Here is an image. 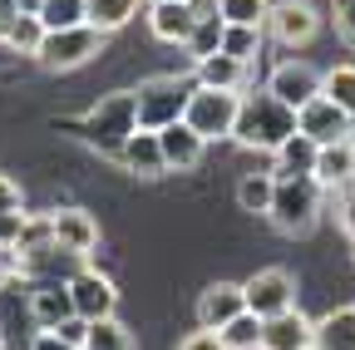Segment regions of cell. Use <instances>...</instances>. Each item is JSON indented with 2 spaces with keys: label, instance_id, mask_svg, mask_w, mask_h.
Wrapping results in <instances>:
<instances>
[{
  "label": "cell",
  "instance_id": "cell-1",
  "mask_svg": "<svg viewBox=\"0 0 355 350\" xmlns=\"http://www.w3.org/2000/svg\"><path fill=\"white\" fill-rule=\"evenodd\" d=\"M296 134V109H286L282 99L272 94H247L242 109H237V123H232V139L242 148H261V153H277L286 139Z\"/></svg>",
  "mask_w": 355,
  "mask_h": 350
},
{
  "label": "cell",
  "instance_id": "cell-2",
  "mask_svg": "<svg viewBox=\"0 0 355 350\" xmlns=\"http://www.w3.org/2000/svg\"><path fill=\"white\" fill-rule=\"evenodd\" d=\"M133 134H139V99H133V89H119V94L99 99L94 109L79 119V139L89 148L109 153V158H119Z\"/></svg>",
  "mask_w": 355,
  "mask_h": 350
},
{
  "label": "cell",
  "instance_id": "cell-3",
  "mask_svg": "<svg viewBox=\"0 0 355 350\" xmlns=\"http://www.w3.org/2000/svg\"><path fill=\"white\" fill-rule=\"evenodd\" d=\"M188 94H193V84L178 79V74H158V79L139 84V89H133V99H139V128L158 134V128H168V123H183Z\"/></svg>",
  "mask_w": 355,
  "mask_h": 350
},
{
  "label": "cell",
  "instance_id": "cell-4",
  "mask_svg": "<svg viewBox=\"0 0 355 350\" xmlns=\"http://www.w3.org/2000/svg\"><path fill=\"white\" fill-rule=\"evenodd\" d=\"M272 222L282 232H311L321 217V183L316 178H277V193H272Z\"/></svg>",
  "mask_w": 355,
  "mask_h": 350
},
{
  "label": "cell",
  "instance_id": "cell-5",
  "mask_svg": "<svg viewBox=\"0 0 355 350\" xmlns=\"http://www.w3.org/2000/svg\"><path fill=\"white\" fill-rule=\"evenodd\" d=\"M237 109H242V94H227V89H202V84H193L188 109H183V123L193 128L202 143H207V139H232Z\"/></svg>",
  "mask_w": 355,
  "mask_h": 350
},
{
  "label": "cell",
  "instance_id": "cell-6",
  "mask_svg": "<svg viewBox=\"0 0 355 350\" xmlns=\"http://www.w3.org/2000/svg\"><path fill=\"white\" fill-rule=\"evenodd\" d=\"M104 30H94V25H79V30H44V40H40V64L44 69H79V64H89L99 50H104Z\"/></svg>",
  "mask_w": 355,
  "mask_h": 350
},
{
  "label": "cell",
  "instance_id": "cell-7",
  "mask_svg": "<svg viewBox=\"0 0 355 350\" xmlns=\"http://www.w3.org/2000/svg\"><path fill=\"white\" fill-rule=\"evenodd\" d=\"M242 296H247V311L261 316V321H272L282 311H296V281L272 267V272H257L252 281H242Z\"/></svg>",
  "mask_w": 355,
  "mask_h": 350
},
{
  "label": "cell",
  "instance_id": "cell-8",
  "mask_svg": "<svg viewBox=\"0 0 355 350\" xmlns=\"http://www.w3.org/2000/svg\"><path fill=\"white\" fill-rule=\"evenodd\" d=\"M316 30H321V10L311 6V0H277L272 15H266V35H272L277 45H286V50L316 40Z\"/></svg>",
  "mask_w": 355,
  "mask_h": 350
},
{
  "label": "cell",
  "instance_id": "cell-9",
  "mask_svg": "<svg viewBox=\"0 0 355 350\" xmlns=\"http://www.w3.org/2000/svg\"><path fill=\"white\" fill-rule=\"evenodd\" d=\"M266 94L282 99L286 109H301L321 94V69L316 64H306V60H282L272 69V79H266Z\"/></svg>",
  "mask_w": 355,
  "mask_h": 350
},
{
  "label": "cell",
  "instance_id": "cell-10",
  "mask_svg": "<svg viewBox=\"0 0 355 350\" xmlns=\"http://www.w3.org/2000/svg\"><path fill=\"white\" fill-rule=\"evenodd\" d=\"M296 134H306L316 148H326V143H345V134H350V114L336 109L326 94H316L311 104L296 109Z\"/></svg>",
  "mask_w": 355,
  "mask_h": 350
},
{
  "label": "cell",
  "instance_id": "cell-11",
  "mask_svg": "<svg viewBox=\"0 0 355 350\" xmlns=\"http://www.w3.org/2000/svg\"><path fill=\"white\" fill-rule=\"evenodd\" d=\"M69 301H74V316L79 321H109L114 316V306H119V291H114V281L104 277V272H79L74 281H69Z\"/></svg>",
  "mask_w": 355,
  "mask_h": 350
},
{
  "label": "cell",
  "instance_id": "cell-12",
  "mask_svg": "<svg viewBox=\"0 0 355 350\" xmlns=\"http://www.w3.org/2000/svg\"><path fill=\"white\" fill-rule=\"evenodd\" d=\"M50 227H55V247L74 252V256H89L99 247V222L89 217L84 207H60L50 212Z\"/></svg>",
  "mask_w": 355,
  "mask_h": 350
},
{
  "label": "cell",
  "instance_id": "cell-13",
  "mask_svg": "<svg viewBox=\"0 0 355 350\" xmlns=\"http://www.w3.org/2000/svg\"><path fill=\"white\" fill-rule=\"evenodd\" d=\"M242 311H247V296H242V286H232V281H217V286H207V291L198 296V326H202V331L232 326Z\"/></svg>",
  "mask_w": 355,
  "mask_h": 350
},
{
  "label": "cell",
  "instance_id": "cell-14",
  "mask_svg": "<svg viewBox=\"0 0 355 350\" xmlns=\"http://www.w3.org/2000/svg\"><path fill=\"white\" fill-rule=\"evenodd\" d=\"M30 311H35V331H60L64 321H74L69 281H35V291H30Z\"/></svg>",
  "mask_w": 355,
  "mask_h": 350
},
{
  "label": "cell",
  "instance_id": "cell-15",
  "mask_svg": "<svg viewBox=\"0 0 355 350\" xmlns=\"http://www.w3.org/2000/svg\"><path fill=\"white\" fill-rule=\"evenodd\" d=\"M311 340H316V321H306L301 311L261 321V350H311Z\"/></svg>",
  "mask_w": 355,
  "mask_h": 350
},
{
  "label": "cell",
  "instance_id": "cell-16",
  "mask_svg": "<svg viewBox=\"0 0 355 350\" xmlns=\"http://www.w3.org/2000/svg\"><path fill=\"white\" fill-rule=\"evenodd\" d=\"M158 148H163V163H168V168L188 173V168L202 163V148H207V143L193 134L188 123H168V128H158Z\"/></svg>",
  "mask_w": 355,
  "mask_h": 350
},
{
  "label": "cell",
  "instance_id": "cell-17",
  "mask_svg": "<svg viewBox=\"0 0 355 350\" xmlns=\"http://www.w3.org/2000/svg\"><path fill=\"white\" fill-rule=\"evenodd\" d=\"M119 163H123L128 173H139V178H158V173H168L163 148H158V134H148V128H139V134H133V139L123 143Z\"/></svg>",
  "mask_w": 355,
  "mask_h": 350
},
{
  "label": "cell",
  "instance_id": "cell-18",
  "mask_svg": "<svg viewBox=\"0 0 355 350\" xmlns=\"http://www.w3.org/2000/svg\"><path fill=\"white\" fill-rule=\"evenodd\" d=\"M311 350H355V306H336L316 321Z\"/></svg>",
  "mask_w": 355,
  "mask_h": 350
},
{
  "label": "cell",
  "instance_id": "cell-19",
  "mask_svg": "<svg viewBox=\"0 0 355 350\" xmlns=\"http://www.w3.org/2000/svg\"><path fill=\"white\" fill-rule=\"evenodd\" d=\"M316 143H311L306 134H291L282 148H277V173L272 178H311V173H316Z\"/></svg>",
  "mask_w": 355,
  "mask_h": 350
},
{
  "label": "cell",
  "instance_id": "cell-20",
  "mask_svg": "<svg viewBox=\"0 0 355 350\" xmlns=\"http://www.w3.org/2000/svg\"><path fill=\"white\" fill-rule=\"evenodd\" d=\"M148 25H153L158 40H168V45H188L198 15L188 6H148Z\"/></svg>",
  "mask_w": 355,
  "mask_h": 350
},
{
  "label": "cell",
  "instance_id": "cell-21",
  "mask_svg": "<svg viewBox=\"0 0 355 350\" xmlns=\"http://www.w3.org/2000/svg\"><path fill=\"white\" fill-rule=\"evenodd\" d=\"M350 143H326L321 153H316V173H311V178L321 183V193L326 188H350Z\"/></svg>",
  "mask_w": 355,
  "mask_h": 350
},
{
  "label": "cell",
  "instance_id": "cell-22",
  "mask_svg": "<svg viewBox=\"0 0 355 350\" xmlns=\"http://www.w3.org/2000/svg\"><path fill=\"white\" fill-rule=\"evenodd\" d=\"M242 79H247V64H237V60H227V55L198 60V84H202V89H227V94H237Z\"/></svg>",
  "mask_w": 355,
  "mask_h": 350
},
{
  "label": "cell",
  "instance_id": "cell-23",
  "mask_svg": "<svg viewBox=\"0 0 355 350\" xmlns=\"http://www.w3.org/2000/svg\"><path fill=\"white\" fill-rule=\"evenodd\" d=\"M40 25L44 30H79V25H89V0H44Z\"/></svg>",
  "mask_w": 355,
  "mask_h": 350
},
{
  "label": "cell",
  "instance_id": "cell-24",
  "mask_svg": "<svg viewBox=\"0 0 355 350\" xmlns=\"http://www.w3.org/2000/svg\"><path fill=\"white\" fill-rule=\"evenodd\" d=\"M133 15H139V0H89V25L104 30V35L123 30Z\"/></svg>",
  "mask_w": 355,
  "mask_h": 350
},
{
  "label": "cell",
  "instance_id": "cell-25",
  "mask_svg": "<svg viewBox=\"0 0 355 350\" xmlns=\"http://www.w3.org/2000/svg\"><path fill=\"white\" fill-rule=\"evenodd\" d=\"M272 193H277L272 173H247V178L237 183V207L242 212H272Z\"/></svg>",
  "mask_w": 355,
  "mask_h": 350
},
{
  "label": "cell",
  "instance_id": "cell-26",
  "mask_svg": "<svg viewBox=\"0 0 355 350\" xmlns=\"http://www.w3.org/2000/svg\"><path fill=\"white\" fill-rule=\"evenodd\" d=\"M321 94H326L336 109L355 114V64H336V69H326V74H321Z\"/></svg>",
  "mask_w": 355,
  "mask_h": 350
},
{
  "label": "cell",
  "instance_id": "cell-27",
  "mask_svg": "<svg viewBox=\"0 0 355 350\" xmlns=\"http://www.w3.org/2000/svg\"><path fill=\"white\" fill-rule=\"evenodd\" d=\"M222 55L237 60V64H252V55H261V30L257 25H227L222 30Z\"/></svg>",
  "mask_w": 355,
  "mask_h": 350
},
{
  "label": "cell",
  "instance_id": "cell-28",
  "mask_svg": "<svg viewBox=\"0 0 355 350\" xmlns=\"http://www.w3.org/2000/svg\"><path fill=\"white\" fill-rule=\"evenodd\" d=\"M40 40H44V25H40V15H15V25H10V35L0 40L10 55H40Z\"/></svg>",
  "mask_w": 355,
  "mask_h": 350
},
{
  "label": "cell",
  "instance_id": "cell-29",
  "mask_svg": "<svg viewBox=\"0 0 355 350\" xmlns=\"http://www.w3.org/2000/svg\"><path fill=\"white\" fill-rule=\"evenodd\" d=\"M222 15H207V20H198L193 25V35H188V55H193V64L198 60H207V55H222Z\"/></svg>",
  "mask_w": 355,
  "mask_h": 350
},
{
  "label": "cell",
  "instance_id": "cell-30",
  "mask_svg": "<svg viewBox=\"0 0 355 350\" xmlns=\"http://www.w3.org/2000/svg\"><path fill=\"white\" fill-rule=\"evenodd\" d=\"M79 350H133V335L109 316V321H94V326L84 331V345Z\"/></svg>",
  "mask_w": 355,
  "mask_h": 350
},
{
  "label": "cell",
  "instance_id": "cell-31",
  "mask_svg": "<svg viewBox=\"0 0 355 350\" xmlns=\"http://www.w3.org/2000/svg\"><path fill=\"white\" fill-rule=\"evenodd\" d=\"M217 335H222V345H227V350H261V316L242 311L232 326H222Z\"/></svg>",
  "mask_w": 355,
  "mask_h": 350
},
{
  "label": "cell",
  "instance_id": "cell-32",
  "mask_svg": "<svg viewBox=\"0 0 355 350\" xmlns=\"http://www.w3.org/2000/svg\"><path fill=\"white\" fill-rule=\"evenodd\" d=\"M222 25H266V15H272V0H222Z\"/></svg>",
  "mask_w": 355,
  "mask_h": 350
},
{
  "label": "cell",
  "instance_id": "cell-33",
  "mask_svg": "<svg viewBox=\"0 0 355 350\" xmlns=\"http://www.w3.org/2000/svg\"><path fill=\"white\" fill-rule=\"evenodd\" d=\"M331 20H336V35L345 40V45H355V0H336Z\"/></svg>",
  "mask_w": 355,
  "mask_h": 350
},
{
  "label": "cell",
  "instance_id": "cell-34",
  "mask_svg": "<svg viewBox=\"0 0 355 350\" xmlns=\"http://www.w3.org/2000/svg\"><path fill=\"white\" fill-rule=\"evenodd\" d=\"M25 232V212H0V247H20Z\"/></svg>",
  "mask_w": 355,
  "mask_h": 350
},
{
  "label": "cell",
  "instance_id": "cell-35",
  "mask_svg": "<svg viewBox=\"0 0 355 350\" xmlns=\"http://www.w3.org/2000/svg\"><path fill=\"white\" fill-rule=\"evenodd\" d=\"M0 212H25V198H20V183L0 173Z\"/></svg>",
  "mask_w": 355,
  "mask_h": 350
},
{
  "label": "cell",
  "instance_id": "cell-36",
  "mask_svg": "<svg viewBox=\"0 0 355 350\" xmlns=\"http://www.w3.org/2000/svg\"><path fill=\"white\" fill-rule=\"evenodd\" d=\"M178 350H227V345H222V335H217V331H193Z\"/></svg>",
  "mask_w": 355,
  "mask_h": 350
},
{
  "label": "cell",
  "instance_id": "cell-37",
  "mask_svg": "<svg viewBox=\"0 0 355 350\" xmlns=\"http://www.w3.org/2000/svg\"><path fill=\"white\" fill-rule=\"evenodd\" d=\"M30 350H79V345H69V340H64L60 331H35Z\"/></svg>",
  "mask_w": 355,
  "mask_h": 350
},
{
  "label": "cell",
  "instance_id": "cell-38",
  "mask_svg": "<svg viewBox=\"0 0 355 350\" xmlns=\"http://www.w3.org/2000/svg\"><path fill=\"white\" fill-rule=\"evenodd\" d=\"M10 277H20V252L0 247V281H10Z\"/></svg>",
  "mask_w": 355,
  "mask_h": 350
},
{
  "label": "cell",
  "instance_id": "cell-39",
  "mask_svg": "<svg viewBox=\"0 0 355 350\" xmlns=\"http://www.w3.org/2000/svg\"><path fill=\"white\" fill-rule=\"evenodd\" d=\"M340 227L355 237V188H350V193H345V202H340Z\"/></svg>",
  "mask_w": 355,
  "mask_h": 350
},
{
  "label": "cell",
  "instance_id": "cell-40",
  "mask_svg": "<svg viewBox=\"0 0 355 350\" xmlns=\"http://www.w3.org/2000/svg\"><path fill=\"white\" fill-rule=\"evenodd\" d=\"M188 10H193L198 20H207V15H217V10H222V0H188Z\"/></svg>",
  "mask_w": 355,
  "mask_h": 350
},
{
  "label": "cell",
  "instance_id": "cell-41",
  "mask_svg": "<svg viewBox=\"0 0 355 350\" xmlns=\"http://www.w3.org/2000/svg\"><path fill=\"white\" fill-rule=\"evenodd\" d=\"M15 15H20V10L10 6V0H0V40H6V35H10V25H15Z\"/></svg>",
  "mask_w": 355,
  "mask_h": 350
},
{
  "label": "cell",
  "instance_id": "cell-42",
  "mask_svg": "<svg viewBox=\"0 0 355 350\" xmlns=\"http://www.w3.org/2000/svg\"><path fill=\"white\" fill-rule=\"evenodd\" d=\"M10 6H15L20 15H40V6H44V0H10Z\"/></svg>",
  "mask_w": 355,
  "mask_h": 350
},
{
  "label": "cell",
  "instance_id": "cell-43",
  "mask_svg": "<svg viewBox=\"0 0 355 350\" xmlns=\"http://www.w3.org/2000/svg\"><path fill=\"white\" fill-rule=\"evenodd\" d=\"M345 143H350V148H355V114H350V134H345Z\"/></svg>",
  "mask_w": 355,
  "mask_h": 350
},
{
  "label": "cell",
  "instance_id": "cell-44",
  "mask_svg": "<svg viewBox=\"0 0 355 350\" xmlns=\"http://www.w3.org/2000/svg\"><path fill=\"white\" fill-rule=\"evenodd\" d=\"M153 6H188V0H153Z\"/></svg>",
  "mask_w": 355,
  "mask_h": 350
},
{
  "label": "cell",
  "instance_id": "cell-45",
  "mask_svg": "<svg viewBox=\"0 0 355 350\" xmlns=\"http://www.w3.org/2000/svg\"><path fill=\"white\" fill-rule=\"evenodd\" d=\"M350 188H355V153H350Z\"/></svg>",
  "mask_w": 355,
  "mask_h": 350
},
{
  "label": "cell",
  "instance_id": "cell-46",
  "mask_svg": "<svg viewBox=\"0 0 355 350\" xmlns=\"http://www.w3.org/2000/svg\"><path fill=\"white\" fill-rule=\"evenodd\" d=\"M0 345H6V340H0Z\"/></svg>",
  "mask_w": 355,
  "mask_h": 350
}]
</instances>
